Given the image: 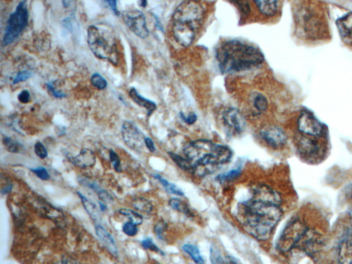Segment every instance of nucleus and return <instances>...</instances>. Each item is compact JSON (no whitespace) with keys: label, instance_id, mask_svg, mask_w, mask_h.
<instances>
[{"label":"nucleus","instance_id":"de8ad7c7","mask_svg":"<svg viewBox=\"0 0 352 264\" xmlns=\"http://www.w3.org/2000/svg\"><path fill=\"white\" fill-rule=\"evenodd\" d=\"M227 264H243L240 260L237 259V258L232 257V256H227Z\"/></svg>","mask_w":352,"mask_h":264},{"label":"nucleus","instance_id":"58836bf2","mask_svg":"<svg viewBox=\"0 0 352 264\" xmlns=\"http://www.w3.org/2000/svg\"><path fill=\"white\" fill-rule=\"evenodd\" d=\"M233 3L235 5H237V7H238L241 14L242 15L243 17L248 16L250 11V8L248 3H247V2H234Z\"/></svg>","mask_w":352,"mask_h":264},{"label":"nucleus","instance_id":"8fccbe9b","mask_svg":"<svg viewBox=\"0 0 352 264\" xmlns=\"http://www.w3.org/2000/svg\"><path fill=\"white\" fill-rule=\"evenodd\" d=\"M99 206H100L101 211H106L107 207L103 202H99Z\"/></svg>","mask_w":352,"mask_h":264},{"label":"nucleus","instance_id":"39448f33","mask_svg":"<svg viewBox=\"0 0 352 264\" xmlns=\"http://www.w3.org/2000/svg\"><path fill=\"white\" fill-rule=\"evenodd\" d=\"M87 44L97 58L117 65L118 50L115 36L110 28L90 26L87 29Z\"/></svg>","mask_w":352,"mask_h":264},{"label":"nucleus","instance_id":"09e8293b","mask_svg":"<svg viewBox=\"0 0 352 264\" xmlns=\"http://www.w3.org/2000/svg\"><path fill=\"white\" fill-rule=\"evenodd\" d=\"M12 190V185L11 184H8L7 186H5V187H4L3 189H2V193L3 194H7L8 193H9L10 191Z\"/></svg>","mask_w":352,"mask_h":264},{"label":"nucleus","instance_id":"2eb2a0df","mask_svg":"<svg viewBox=\"0 0 352 264\" xmlns=\"http://www.w3.org/2000/svg\"><path fill=\"white\" fill-rule=\"evenodd\" d=\"M336 26L342 40L347 45L352 46V13H347L338 19Z\"/></svg>","mask_w":352,"mask_h":264},{"label":"nucleus","instance_id":"f3484780","mask_svg":"<svg viewBox=\"0 0 352 264\" xmlns=\"http://www.w3.org/2000/svg\"><path fill=\"white\" fill-rule=\"evenodd\" d=\"M71 162L77 168L88 169L94 166L96 156L90 149H83L77 156L71 158Z\"/></svg>","mask_w":352,"mask_h":264},{"label":"nucleus","instance_id":"49530a36","mask_svg":"<svg viewBox=\"0 0 352 264\" xmlns=\"http://www.w3.org/2000/svg\"><path fill=\"white\" fill-rule=\"evenodd\" d=\"M145 144L146 147H147V148L151 152H154L155 151V145L154 143H153L152 140H151L150 138L146 137Z\"/></svg>","mask_w":352,"mask_h":264},{"label":"nucleus","instance_id":"ddd939ff","mask_svg":"<svg viewBox=\"0 0 352 264\" xmlns=\"http://www.w3.org/2000/svg\"><path fill=\"white\" fill-rule=\"evenodd\" d=\"M312 138L302 135L297 139V149L299 152L308 158L317 156L320 151L318 142Z\"/></svg>","mask_w":352,"mask_h":264},{"label":"nucleus","instance_id":"393cba45","mask_svg":"<svg viewBox=\"0 0 352 264\" xmlns=\"http://www.w3.org/2000/svg\"><path fill=\"white\" fill-rule=\"evenodd\" d=\"M169 153L173 161L178 165L179 168L182 169V170L186 171V172H194V166L185 157L181 156L175 153Z\"/></svg>","mask_w":352,"mask_h":264},{"label":"nucleus","instance_id":"3c124183","mask_svg":"<svg viewBox=\"0 0 352 264\" xmlns=\"http://www.w3.org/2000/svg\"><path fill=\"white\" fill-rule=\"evenodd\" d=\"M147 1H145V0H144V1L140 2V6H141V7L145 8L146 7H147Z\"/></svg>","mask_w":352,"mask_h":264},{"label":"nucleus","instance_id":"f704fd0d","mask_svg":"<svg viewBox=\"0 0 352 264\" xmlns=\"http://www.w3.org/2000/svg\"><path fill=\"white\" fill-rule=\"evenodd\" d=\"M110 158L113 167H114V170L117 172H121V165H120L121 164V163H120V159L119 156H118L117 153H116L114 151L110 150Z\"/></svg>","mask_w":352,"mask_h":264},{"label":"nucleus","instance_id":"cd10ccee","mask_svg":"<svg viewBox=\"0 0 352 264\" xmlns=\"http://www.w3.org/2000/svg\"><path fill=\"white\" fill-rule=\"evenodd\" d=\"M119 213L124 216L127 217L128 219H130V222H133L137 226L141 224L143 222V217L142 215L131 209H120Z\"/></svg>","mask_w":352,"mask_h":264},{"label":"nucleus","instance_id":"0eeeda50","mask_svg":"<svg viewBox=\"0 0 352 264\" xmlns=\"http://www.w3.org/2000/svg\"><path fill=\"white\" fill-rule=\"evenodd\" d=\"M308 228L300 220H293L285 227L278 242V248L283 252H287L297 247Z\"/></svg>","mask_w":352,"mask_h":264},{"label":"nucleus","instance_id":"9d476101","mask_svg":"<svg viewBox=\"0 0 352 264\" xmlns=\"http://www.w3.org/2000/svg\"><path fill=\"white\" fill-rule=\"evenodd\" d=\"M298 129L303 135L313 138L322 137L325 133L324 125L312 114L305 111L299 116Z\"/></svg>","mask_w":352,"mask_h":264},{"label":"nucleus","instance_id":"6ab92c4d","mask_svg":"<svg viewBox=\"0 0 352 264\" xmlns=\"http://www.w3.org/2000/svg\"><path fill=\"white\" fill-rule=\"evenodd\" d=\"M79 182L81 185L87 186L89 189L94 191L97 195H98V197L100 198L101 201L104 202V203H112L114 201V198H113L112 196L106 190L102 189L96 182L90 181V180H87V178L83 177L79 178Z\"/></svg>","mask_w":352,"mask_h":264},{"label":"nucleus","instance_id":"4be33fe9","mask_svg":"<svg viewBox=\"0 0 352 264\" xmlns=\"http://www.w3.org/2000/svg\"><path fill=\"white\" fill-rule=\"evenodd\" d=\"M77 194L79 197L81 198L83 207H84L86 212L88 213L89 217L93 220H98L99 217H100V213H99V210L97 205L92 201H91L90 200H89L88 198L81 194L80 192H77Z\"/></svg>","mask_w":352,"mask_h":264},{"label":"nucleus","instance_id":"423d86ee","mask_svg":"<svg viewBox=\"0 0 352 264\" xmlns=\"http://www.w3.org/2000/svg\"><path fill=\"white\" fill-rule=\"evenodd\" d=\"M28 24V11L26 1H21L17 6L14 13L7 21L2 45L5 46L14 42Z\"/></svg>","mask_w":352,"mask_h":264},{"label":"nucleus","instance_id":"f03ea898","mask_svg":"<svg viewBox=\"0 0 352 264\" xmlns=\"http://www.w3.org/2000/svg\"><path fill=\"white\" fill-rule=\"evenodd\" d=\"M215 56L223 74L250 71L264 61V54L259 48L237 40L225 41L219 44Z\"/></svg>","mask_w":352,"mask_h":264},{"label":"nucleus","instance_id":"bb28decb","mask_svg":"<svg viewBox=\"0 0 352 264\" xmlns=\"http://www.w3.org/2000/svg\"><path fill=\"white\" fill-rule=\"evenodd\" d=\"M254 108L260 112L266 111L268 108V100L265 96L261 93H254L252 97Z\"/></svg>","mask_w":352,"mask_h":264},{"label":"nucleus","instance_id":"a878e982","mask_svg":"<svg viewBox=\"0 0 352 264\" xmlns=\"http://www.w3.org/2000/svg\"><path fill=\"white\" fill-rule=\"evenodd\" d=\"M182 249L184 252H186L188 255L190 256L194 261L197 264H204V261L200 252L197 246L193 245V244H185L182 246Z\"/></svg>","mask_w":352,"mask_h":264},{"label":"nucleus","instance_id":"ea45409f","mask_svg":"<svg viewBox=\"0 0 352 264\" xmlns=\"http://www.w3.org/2000/svg\"><path fill=\"white\" fill-rule=\"evenodd\" d=\"M142 246L145 249H149L151 251L155 252H160L161 250L153 242V240L151 238H146L141 242Z\"/></svg>","mask_w":352,"mask_h":264},{"label":"nucleus","instance_id":"f8f14e48","mask_svg":"<svg viewBox=\"0 0 352 264\" xmlns=\"http://www.w3.org/2000/svg\"><path fill=\"white\" fill-rule=\"evenodd\" d=\"M261 137L272 148H281L287 142V136L284 131L279 127L270 126L261 130Z\"/></svg>","mask_w":352,"mask_h":264},{"label":"nucleus","instance_id":"4468645a","mask_svg":"<svg viewBox=\"0 0 352 264\" xmlns=\"http://www.w3.org/2000/svg\"><path fill=\"white\" fill-rule=\"evenodd\" d=\"M252 197L264 203L280 206L281 203V196L270 186H261L257 188Z\"/></svg>","mask_w":352,"mask_h":264},{"label":"nucleus","instance_id":"412c9836","mask_svg":"<svg viewBox=\"0 0 352 264\" xmlns=\"http://www.w3.org/2000/svg\"><path fill=\"white\" fill-rule=\"evenodd\" d=\"M257 7L262 15L266 17H272L277 14L279 10L278 1H254Z\"/></svg>","mask_w":352,"mask_h":264},{"label":"nucleus","instance_id":"a19ab883","mask_svg":"<svg viewBox=\"0 0 352 264\" xmlns=\"http://www.w3.org/2000/svg\"><path fill=\"white\" fill-rule=\"evenodd\" d=\"M166 228L167 224H165L164 222H163V221L159 222L155 225L154 228L155 234L158 237V238H163V234H164L165 230H166Z\"/></svg>","mask_w":352,"mask_h":264},{"label":"nucleus","instance_id":"473e14b6","mask_svg":"<svg viewBox=\"0 0 352 264\" xmlns=\"http://www.w3.org/2000/svg\"><path fill=\"white\" fill-rule=\"evenodd\" d=\"M210 259L212 264H227V261L223 259L218 250L211 247L210 249Z\"/></svg>","mask_w":352,"mask_h":264},{"label":"nucleus","instance_id":"20e7f679","mask_svg":"<svg viewBox=\"0 0 352 264\" xmlns=\"http://www.w3.org/2000/svg\"><path fill=\"white\" fill-rule=\"evenodd\" d=\"M184 157L194 168L218 166L230 162L233 152L225 145L216 144L209 140L201 139L188 143L184 148Z\"/></svg>","mask_w":352,"mask_h":264},{"label":"nucleus","instance_id":"b1692460","mask_svg":"<svg viewBox=\"0 0 352 264\" xmlns=\"http://www.w3.org/2000/svg\"><path fill=\"white\" fill-rule=\"evenodd\" d=\"M153 178H155V179L158 180V181L162 184V185L164 186L165 189H166V191L168 192V193L174 194V195L178 196H184L183 191H182L178 186L167 181V180L164 179L161 175L154 174L153 175Z\"/></svg>","mask_w":352,"mask_h":264},{"label":"nucleus","instance_id":"e433bc0d","mask_svg":"<svg viewBox=\"0 0 352 264\" xmlns=\"http://www.w3.org/2000/svg\"><path fill=\"white\" fill-rule=\"evenodd\" d=\"M35 152H36L37 156L41 159L47 158V149L41 142H37L36 145H35Z\"/></svg>","mask_w":352,"mask_h":264},{"label":"nucleus","instance_id":"79ce46f5","mask_svg":"<svg viewBox=\"0 0 352 264\" xmlns=\"http://www.w3.org/2000/svg\"><path fill=\"white\" fill-rule=\"evenodd\" d=\"M180 117L188 125H193V124L195 123L197 121L198 119L197 115L194 112H190V113L188 114V116H185L181 112Z\"/></svg>","mask_w":352,"mask_h":264},{"label":"nucleus","instance_id":"dca6fc26","mask_svg":"<svg viewBox=\"0 0 352 264\" xmlns=\"http://www.w3.org/2000/svg\"><path fill=\"white\" fill-rule=\"evenodd\" d=\"M338 257L340 264H352V233L344 237L340 242Z\"/></svg>","mask_w":352,"mask_h":264},{"label":"nucleus","instance_id":"f257e3e1","mask_svg":"<svg viewBox=\"0 0 352 264\" xmlns=\"http://www.w3.org/2000/svg\"><path fill=\"white\" fill-rule=\"evenodd\" d=\"M281 216L279 206L265 203L253 197L241 203L237 209V219L245 230L260 241L270 238Z\"/></svg>","mask_w":352,"mask_h":264},{"label":"nucleus","instance_id":"603ef678","mask_svg":"<svg viewBox=\"0 0 352 264\" xmlns=\"http://www.w3.org/2000/svg\"><path fill=\"white\" fill-rule=\"evenodd\" d=\"M62 3L63 4L64 7H69V4H71V2L63 1V2H62Z\"/></svg>","mask_w":352,"mask_h":264},{"label":"nucleus","instance_id":"37998d69","mask_svg":"<svg viewBox=\"0 0 352 264\" xmlns=\"http://www.w3.org/2000/svg\"><path fill=\"white\" fill-rule=\"evenodd\" d=\"M46 87H47L48 92L56 98H63L67 96V95H66L65 93L56 90V89L52 86L51 83H47V84H46Z\"/></svg>","mask_w":352,"mask_h":264},{"label":"nucleus","instance_id":"c85d7f7f","mask_svg":"<svg viewBox=\"0 0 352 264\" xmlns=\"http://www.w3.org/2000/svg\"><path fill=\"white\" fill-rule=\"evenodd\" d=\"M169 205L175 210L179 211V212L184 213L186 215H189V216L191 215V212H190L188 206L186 205L185 203L181 201L180 199H178V198H172V199H171L170 201H169Z\"/></svg>","mask_w":352,"mask_h":264},{"label":"nucleus","instance_id":"a18cd8bd","mask_svg":"<svg viewBox=\"0 0 352 264\" xmlns=\"http://www.w3.org/2000/svg\"><path fill=\"white\" fill-rule=\"evenodd\" d=\"M105 3L108 4V5L110 6L111 9L112 10L114 14L117 15V16H119L120 12L118 11L117 8V1H115V0H113V1H111L110 0H110H109V1H106Z\"/></svg>","mask_w":352,"mask_h":264},{"label":"nucleus","instance_id":"72a5a7b5","mask_svg":"<svg viewBox=\"0 0 352 264\" xmlns=\"http://www.w3.org/2000/svg\"><path fill=\"white\" fill-rule=\"evenodd\" d=\"M122 231L128 236H135L138 234L137 225L132 222H126L122 226Z\"/></svg>","mask_w":352,"mask_h":264},{"label":"nucleus","instance_id":"5701e85b","mask_svg":"<svg viewBox=\"0 0 352 264\" xmlns=\"http://www.w3.org/2000/svg\"><path fill=\"white\" fill-rule=\"evenodd\" d=\"M132 206L136 210L145 215H150L153 211V206L150 202L145 197H136L132 201Z\"/></svg>","mask_w":352,"mask_h":264},{"label":"nucleus","instance_id":"1a4fd4ad","mask_svg":"<svg viewBox=\"0 0 352 264\" xmlns=\"http://www.w3.org/2000/svg\"><path fill=\"white\" fill-rule=\"evenodd\" d=\"M122 139L126 145L133 150H143L145 146L146 137L132 122H124L122 126Z\"/></svg>","mask_w":352,"mask_h":264},{"label":"nucleus","instance_id":"aec40b11","mask_svg":"<svg viewBox=\"0 0 352 264\" xmlns=\"http://www.w3.org/2000/svg\"><path fill=\"white\" fill-rule=\"evenodd\" d=\"M129 95L136 104L139 105V106L143 107V108L147 110V115H151V114L156 110V104L154 102L149 100V99L144 98V97L141 96L134 87H132L131 90H130Z\"/></svg>","mask_w":352,"mask_h":264},{"label":"nucleus","instance_id":"7ed1b4c3","mask_svg":"<svg viewBox=\"0 0 352 264\" xmlns=\"http://www.w3.org/2000/svg\"><path fill=\"white\" fill-rule=\"evenodd\" d=\"M205 9L201 3L184 1L175 10L172 16L173 36L183 47L191 45L203 24Z\"/></svg>","mask_w":352,"mask_h":264},{"label":"nucleus","instance_id":"9b49d317","mask_svg":"<svg viewBox=\"0 0 352 264\" xmlns=\"http://www.w3.org/2000/svg\"><path fill=\"white\" fill-rule=\"evenodd\" d=\"M223 124L227 132L231 135H240L244 131V118L238 110L229 108L223 114Z\"/></svg>","mask_w":352,"mask_h":264},{"label":"nucleus","instance_id":"2f4dec72","mask_svg":"<svg viewBox=\"0 0 352 264\" xmlns=\"http://www.w3.org/2000/svg\"><path fill=\"white\" fill-rule=\"evenodd\" d=\"M91 83L99 90H104L108 86V81L99 73H94L92 76Z\"/></svg>","mask_w":352,"mask_h":264},{"label":"nucleus","instance_id":"c9c22d12","mask_svg":"<svg viewBox=\"0 0 352 264\" xmlns=\"http://www.w3.org/2000/svg\"><path fill=\"white\" fill-rule=\"evenodd\" d=\"M31 172L36 175L37 177L42 180H48L50 179V175L48 174L47 170L43 167L30 169Z\"/></svg>","mask_w":352,"mask_h":264},{"label":"nucleus","instance_id":"c03bdc74","mask_svg":"<svg viewBox=\"0 0 352 264\" xmlns=\"http://www.w3.org/2000/svg\"><path fill=\"white\" fill-rule=\"evenodd\" d=\"M18 100L21 104H28L30 101V94L28 90H23L18 95Z\"/></svg>","mask_w":352,"mask_h":264},{"label":"nucleus","instance_id":"c756f323","mask_svg":"<svg viewBox=\"0 0 352 264\" xmlns=\"http://www.w3.org/2000/svg\"><path fill=\"white\" fill-rule=\"evenodd\" d=\"M3 144L7 151L11 153H18L20 150L21 145L18 142L13 139L12 138L5 137L3 138Z\"/></svg>","mask_w":352,"mask_h":264},{"label":"nucleus","instance_id":"4c0bfd02","mask_svg":"<svg viewBox=\"0 0 352 264\" xmlns=\"http://www.w3.org/2000/svg\"><path fill=\"white\" fill-rule=\"evenodd\" d=\"M31 76H32V73L30 71H20L17 73L16 77H15L14 80H13V84H17L19 82H23V81H26L28 80L29 78H30Z\"/></svg>","mask_w":352,"mask_h":264},{"label":"nucleus","instance_id":"7c9ffc66","mask_svg":"<svg viewBox=\"0 0 352 264\" xmlns=\"http://www.w3.org/2000/svg\"><path fill=\"white\" fill-rule=\"evenodd\" d=\"M241 174L240 169L237 170H232L223 174L219 175L217 177V180L221 182H229L231 180H235V178L238 177Z\"/></svg>","mask_w":352,"mask_h":264},{"label":"nucleus","instance_id":"a211bd4d","mask_svg":"<svg viewBox=\"0 0 352 264\" xmlns=\"http://www.w3.org/2000/svg\"><path fill=\"white\" fill-rule=\"evenodd\" d=\"M95 230H96V234L99 240L106 246L107 249L113 255H117V246H116L115 240L112 235L101 225H97L95 226Z\"/></svg>","mask_w":352,"mask_h":264},{"label":"nucleus","instance_id":"6e6552de","mask_svg":"<svg viewBox=\"0 0 352 264\" xmlns=\"http://www.w3.org/2000/svg\"><path fill=\"white\" fill-rule=\"evenodd\" d=\"M122 17L124 23L138 37L145 39L149 36V31L147 28L145 15L139 10L125 11L122 13Z\"/></svg>","mask_w":352,"mask_h":264}]
</instances>
